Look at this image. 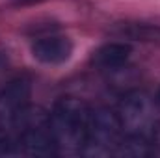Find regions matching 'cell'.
<instances>
[{
	"mask_svg": "<svg viewBox=\"0 0 160 158\" xmlns=\"http://www.w3.org/2000/svg\"><path fill=\"white\" fill-rule=\"evenodd\" d=\"M91 108L77 97H62L54 102L48 112L50 128L56 143V153L62 155H82L89 123H91Z\"/></svg>",
	"mask_w": 160,
	"mask_h": 158,
	"instance_id": "1",
	"label": "cell"
},
{
	"mask_svg": "<svg viewBox=\"0 0 160 158\" xmlns=\"http://www.w3.org/2000/svg\"><path fill=\"white\" fill-rule=\"evenodd\" d=\"M32 84L26 77L9 80L0 89V155L17 153V128L30 106Z\"/></svg>",
	"mask_w": 160,
	"mask_h": 158,
	"instance_id": "2",
	"label": "cell"
},
{
	"mask_svg": "<svg viewBox=\"0 0 160 158\" xmlns=\"http://www.w3.org/2000/svg\"><path fill=\"white\" fill-rule=\"evenodd\" d=\"M17 153L28 156L58 155L50 128V117L45 110L28 106L17 128Z\"/></svg>",
	"mask_w": 160,
	"mask_h": 158,
	"instance_id": "3",
	"label": "cell"
},
{
	"mask_svg": "<svg viewBox=\"0 0 160 158\" xmlns=\"http://www.w3.org/2000/svg\"><path fill=\"white\" fill-rule=\"evenodd\" d=\"M123 136H125V125L119 114L108 108L93 110L88 141L82 155H91V156L114 155L119 149Z\"/></svg>",
	"mask_w": 160,
	"mask_h": 158,
	"instance_id": "4",
	"label": "cell"
},
{
	"mask_svg": "<svg viewBox=\"0 0 160 158\" xmlns=\"http://www.w3.org/2000/svg\"><path fill=\"white\" fill-rule=\"evenodd\" d=\"M30 52L34 60L45 65H60L65 63L73 54V43L69 37L62 34H47L36 37V41L30 45Z\"/></svg>",
	"mask_w": 160,
	"mask_h": 158,
	"instance_id": "5",
	"label": "cell"
},
{
	"mask_svg": "<svg viewBox=\"0 0 160 158\" xmlns=\"http://www.w3.org/2000/svg\"><path fill=\"white\" fill-rule=\"evenodd\" d=\"M130 54L132 48L125 41H110L99 47L97 50H93L89 63L101 71H118L128 62Z\"/></svg>",
	"mask_w": 160,
	"mask_h": 158,
	"instance_id": "6",
	"label": "cell"
},
{
	"mask_svg": "<svg viewBox=\"0 0 160 158\" xmlns=\"http://www.w3.org/2000/svg\"><path fill=\"white\" fill-rule=\"evenodd\" d=\"M121 37H128L143 43H157L160 45V26L158 24H145V22H127L121 24L118 30Z\"/></svg>",
	"mask_w": 160,
	"mask_h": 158,
	"instance_id": "7",
	"label": "cell"
},
{
	"mask_svg": "<svg viewBox=\"0 0 160 158\" xmlns=\"http://www.w3.org/2000/svg\"><path fill=\"white\" fill-rule=\"evenodd\" d=\"M6 69H8V56L4 52H0V77L6 73Z\"/></svg>",
	"mask_w": 160,
	"mask_h": 158,
	"instance_id": "8",
	"label": "cell"
},
{
	"mask_svg": "<svg viewBox=\"0 0 160 158\" xmlns=\"http://www.w3.org/2000/svg\"><path fill=\"white\" fill-rule=\"evenodd\" d=\"M157 101H158V104H160V87H158V93H157Z\"/></svg>",
	"mask_w": 160,
	"mask_h": 158,
	"instance_id": "9",
	"label": "cell"
}]
</instances>
